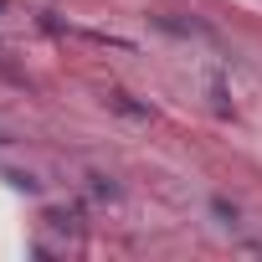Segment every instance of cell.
Instances as JSON below:
<instances>
[{
  "mask_svg": "<svg viewBox=\"0 0 262 262\" xmlns=\"http://www.w3.org/2000/svg\"><path fill=\"white\" fill-rule=\"evenodd\" d=\"M108 103H113L118 113H128V118H149V108H139V103H128V93H108Z\"/></svg>",
  "mask_w": 262,
  "mask_h": 262,
  "instance_id": "1",
  "label": "cell"
}]
</instances>
